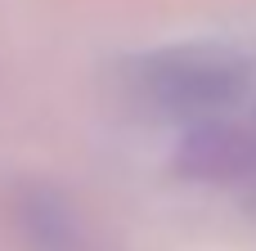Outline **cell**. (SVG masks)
Instances as JSON below:
<instances>
[{"label":"cell","mask_w":256,"mask_h":251,"mask_svg":"<svg viewBox=\"0 0 256 251\" xmlns=\"http://www.w3.org/2000/svg\"><path fill=\"white\" fill-rule=\"evenodd\" d=\"M130 85L148 112L194 121L243 103L252 90V63L225 45H171L144 54L130 72Z\"/></svg>","instance_id":"obj_1"},{"label":"cell","mask_w":256,"mask_h":251,"mask_svg":"<svg viewBox=\"0 0 256 251\" xmlns=\"http://www.w3.org/2000/svg\"><path fill=\"white\" fill-rule=\"evenodd\" d=\"M252 153H256V130H252Z\"/></svg>","instance_id":"obj_2"}]
</instances>
